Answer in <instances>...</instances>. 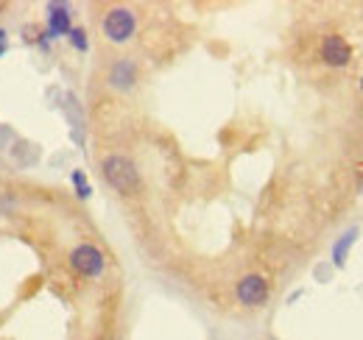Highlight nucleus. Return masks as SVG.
<instances>
[{"label": "nucleus", "instance_id": "obj_1", "mask_svg": "<svg viewBox=\"0 0 363 340\" xmlns=\"http://www.w3.org/2000/svg\"><path fill=\"white\" fill-rule=\"evenodd\" d=\"M101 170H104V178L112 190L123 193V196H132L140 187V176H137V168L132 165V159L121 157V154H109L104 162H101Z\"/></svg>", "mask_w": 363, "mask_h": 340}, {"label": "nucleus", "instance_id": "obj_2", "mask_svg": "<svg viewBox=\"0 0 363 340\" xmlns=\"http://www.w3.org/2000/svg\"><path fill=\"white\" fill-rule=\"evenodd\" d=\"M70 265H73V271L76 273H82V276H87V279H95V276H101L104 273V254L90 246V243H79L73 251H70Z\"/></svg>", "mask_w": 363, "mask_h": 340}, {"label": "nucleus", "instance_id": "obj_3", "mask_svg": "<svg viewBox=\"0 0 363 340\" xmlns=\"http://www.w3.org/2000/svg\"><path fill=\"white\" fill-rule=\"evenodd\" d=\"M135 28H137V20L129 8H112V11L104 17V34H106L112 42H126V40H132Z\"/></svg>", "mask_w": 363, "mask_h": 340}, {"label": "nucleus", "instance_id": "obj_4", "mask_svg": "<svg viewBox=\"0 0 363 340\" xmlns=\"http://www.w3.org/2000/svg\"><path fill=\"white\" fill-rule=\"evenodd\" d=\"M235 296H238L240 304H246V307H260V304L269 301V282L263 276H257V273L243 276L238 282V288H235Z\"/></svg>", "mask_w": 363, "mask_h": 340}, {"label": "nucleus", "instance_id": "obj_5", "mask_svg": "<svg viewBox=\"0 0 363 340\" xmlns=\"http://www.w3.org/2000/svg\"><path fill=\"white\" fill-rule=\"evenodd\" d=\"M321 59L330 67H344L352 59V45L347 42L344 37H338V34H327L321 40Z\"/></svg>", "mask_w": 363, "mask_h": 340}, {"label": "nucleus", "instance_id": "obj_6", "mask_svg": "<svg viewBox=\"0 0 363 340\" xmlns=\"http://www.w3.org/2000/svg\"><path fill=\"white\" fill-rule=\"evenodd\" d=\"M135 76H137V70L129 59H118V62L112 64V70H109V81L115 86H121V89L135 84Z\"/></svg>", "mask_w": 363, "mask_h": 340}, {"label": "nucleus", "instance_id": "obj_7", "mask_svg": "<svg viewBox=\"0 0 363 340\" xmlns=\"http://www.w3.org/2000/svg\"><path fill=\"white\" fill-rule=\"evenodd\" d=\"M70 31V14H67V6L65 3H53L50 6V37H62Z\"/></svg>", "mask_w": 363, "mask_h": 340}, {"label": "nucleus", "instance_id": "obj_8", "mask_svg": "<svg viewBox=\"0 0 363 340\" xmlns=\"http://www.w3.org/2000/svg\"><path fill=\"white\" fill-rule=\"evenodd\" d=\"M355 237H358V229H347V232L341 234V240L333 246V259H335V265H338V268L344 265V259H347V251H350V246L355 243Z\"/></svg>", "mask_w": 363, "mask_h": 340}, {"label": "nucleus", "instance_id": "obj_9", "mask_svg": "<svg viewBox=\"0 0 363 340\" xmlns=\"http://www.w3.org/2000/svg\"><path fill=\"white\" fill-rule=\"evenodd\" d=\"M73 181H76V187H79V196H82V198H87V196H90V184H87V178H84V173H82V170H76V173H73Z\"/></svg>", "mask_w": 363, "mask_h": 340}, {"label": "nucleus", "instance_id": "obj_10", "mask_svg": "<svg viewBox=\"0 0 363 340\" xmlns=\"http://www.w3.org/2000/svg\"><path fill=\"white\" fill-rule=\"evenodd\" d=\"M70 42L76 45L79 50H87V34H84L82 28H73V31H70Z\"/></svg>", "mask_w": 363, "mask_h": 340}, {"label": "nucleus", "instance_id": "obj_11", "mask_svg": "<svg viewBox=\"0 0 363 340\" xmlns=\"http://www.w3.org/2000/svg\"><path fill=\"white\" fill-rule=\"evenodd\" d=\"M9 137H11V134H9V128H0V148L6 145V140H9Z\"/></svg>", "mask_w": 363, "mask_h": 340}, {"label": "nucleus", "instance_id": "obj_12", "mask_svg": "<svg viewBox=\"0 0 363 340\" xmlns=\"http://www.w3.org/2000/svg\"><path fill=\"white\" fill-rule=\"evenodd\" d=\"M0 53H6V31L0 28Z\"/></svg>", "mask_w": 363, "mask_h": 340}, {"label": "nucleus", "instance_id": "obj_13", "mask_svg": "<svg viewBox=\"0 0 363 340\" xmlns=\"http://www.w3.org/2000/svg\"><path fill=\"white\" fill-rule=\"evenodd\" d=\"M361 89H363V79H361Z\"/></svg>", "mask_w": 363, "mask_h": 340}, {"label": "nucleus", "instance_id": "obj_14", "mask_svg": "<svg viewBox=\"0 0 363 340\" xmlns=\"http://www.w3.org/2000/svg\"><path fill=\"white\" fill-rule=\"evenodd\" d=\"M98 340H106V338H98Z\"/></svg>", "mask_w": 363, "mask_h": 340}]
</instances>
